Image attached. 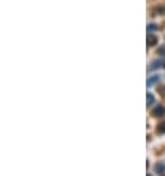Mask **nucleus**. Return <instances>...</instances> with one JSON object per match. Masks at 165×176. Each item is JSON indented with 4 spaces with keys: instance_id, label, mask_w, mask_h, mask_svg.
Instances as JSON below:
<instances>
[{
    "instance_id": "1",
    "label": "nucleus",
    "mask_w": 165,
    "mask_h": 176,
    "mask_svg": "<svg viewBox=\"0 0 165 176\" xmlns=\"http://www.w3.org/2000/svg\"><path fill=\"white\" fill-rule=\"evenodd\" d=\"M158 68H165V58L153 61V62L150 64V67H149V70H158Z\"/></svg>"
},
{
    "instance_id": "2",
    "label": "nucleus",
    "mask_w": 165,
    "mask_h": 176,
    "mask_svg": "<svg viewBox=\"0 0 165 176\" xmlns=\"http://www.w3.org/2000/svg\"><path fill=\"white\" fill-rule=\"evenodd\" d=\"M164 114H165V107L156 105L153 108V116H155V117H162Z\"/></svg>"
},
{
    "instance_id": "3",
    "label": "nucleus",
    "mask_w": 165,
    "mask_h": 176,
    "mask_svg": "<svg viewBox=\"0 0 165 176\" xmlns=\"http://www.w3.org/2000/svg\"><path fill=\"white\" fill-rule=\"evenodd\" d=\"M156 43H158V37L156 36H152V34L147 36V46H155Z\"/></svg>"
},
{
    "instance_id": "4",
    "label": "nucleus",
    "mask_w": 165,
    "mask_h": 176,
    "mask_svg": "<svg viewBox=\"0 0 165 176\" xmlns=\"http://www.w3.org/2000/svg\"><path fill=\"white\" fill-rule=\"evenodd\" d=\"M159 76H152V77H149V80H147V86L150 88V86H153V85H156L158 82H159Z\"/></svg>"
},
{
    "instance_id": "5",
    "label": "nucleus",
    "mask_w": 165,
    "mask_h": 176,
    "mask_svg": "<svg viewBox=\"0 0 165 176\" xmlns=\"http://www.w3.org/2000/svg\"><path fill=\"white\" fill-rule=\"evenodd\" d=\"M155 170H156V173H165V163H156V166H155Z\"/></svg>"
},
{
    "instance_id": "6",
    "label": "nucleus",
    "mask_w": 165,
    "mask_h": 176,
    "mask_svg": "<svg viewBox=\"0 0 165 176\" xmlns=\"http://www.w3.org/2000/svg\"><path fill=\"white\" fill-rule=\"evenodd\" d=\"M153 102H155V98H153V95H152V93H147V107H150L152 105V104H153Z\"/></svg>"
},
{
    "instance_id": "7",
    "label": "nucleus",
    "mask_w": 165,
    "mask_h": 176,
    "mask_svg": "<svg viewBox=\"0 0 165 176\" xmlns=\"http://www.w3.org/2000/svg\"><path fill=\"white\" fill-rule=\"evenodd\" d=\"M156 132H158V133H161V135H162V133H165V122H164V123H161L158 127H156Z\"/></svg>"
},
{
    "instance_id": "8",
    "label": "nucleus",
    "mask_w": 165,
    "mask_h": 176,
    "mask_svg": "<svg viewBox=\"0 0 165 176\" xmlns=\"http://www.w3.org/2000/svg\"><path fill=\"white\" fill-rule=\"evenodd\" d=\"M155 30H158V25L156 24H149L147 25V31H155Z\"/></svg>"
},
{
    "instance_id": "9",
    "label": "nucleus",
    "mask_w": 165,
    "mask_h": 176,
    "mask_svg": "<svg viewBox=\"0 0 165 176\" xmlns=\"http://www.w3.org/2000/svg\"><path fill=\"white\" fill-rule=\"evenodd\" d=\"M159 92H161V95H162V96H165V86H162V88L159 89Z\"/></svg>"
},
{
    "instance_id": "10",
    "label": "nucleus",
    "mask_w": 165,
    "mask_h": 176,
    "mask_svg": "<svg viewBox=\"0 0 165 176\" xmlns=\"http://www.w3.org/2000/svg\"><path fill=\"white\" fill-rule=\"evenodd\" d=\"M147 176H150V175H149V173H147Z\"/></svg>"
},
{
    "instance_id": "11",
    "label": "nucleus",
    "mask_w": 165,
    "mask_h": 176,
    "mask_svg": "<svg viewBox=\"0 0 165 176\" xmlns=\"http://www.w3.org/2000/svg\"><path fill=\"white\" fill-rule=\"evenodd\" d=\"M162 176H164V175H162Z\"/></svg>"
}]
</instances>
